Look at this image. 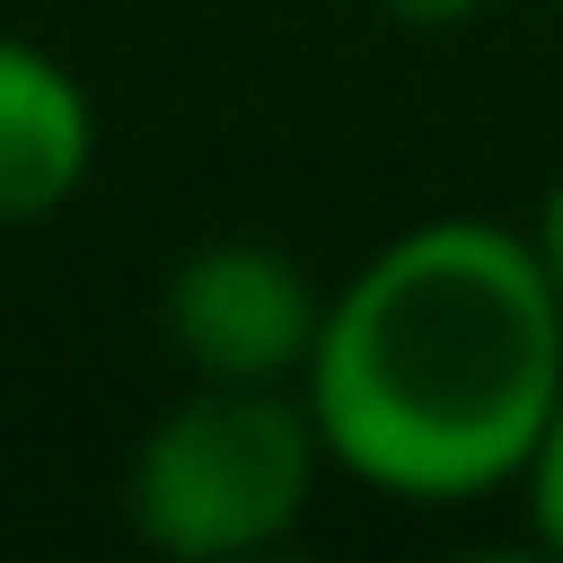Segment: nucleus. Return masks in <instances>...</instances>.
<instances>
[{"mask_svg": "<svg viewBox=\"0 0 563 563\" xmlns=\"http://www.w3.org/2000/svg\"><path fill=\"white\" fill-rule=\"evenodd\" d=\"M554 9H563V0H554Z\"/></svg>", "mask_w": 563, "mask_h": 563, "instance_id": "6e6552de", "label": "nucleus"}, {"mask_svg": "<svg viewBox=\"0 0 563 563\" xmlns=\"http://www.w3.org/2000/svg\"><path fill=\"white\" fill-rule=\"evenodd\" d=\"M325 325V282L273 238H202L158 282V334L194 378L299 387Z\"/></svg>", "mask_w": 563, "mask_h": 563, "instance_id": "7ed1b4c3", "label": "nucleus"}, {"mask_svg": "<svg viewBox=\"0 0 563 563\" xmlns=\"http://www.w3.org/2000/svg\"><path fill=\"white\" fill-rule=\"evenodd\" d=\"M325 475H334V457H325L299 387L194 378L141 431V449L123 466V519L150 554L238 563V554H273L308 519Z\"/></svg>", "mask_w": 563, "mask_h": 563, "instance_id": "f03ea898", "label": "nucleus"}, {"mask_svg": "<svg viewBox=\"0 0 563 563\" xmlns=\"http://www.w3.org/2000/svg\"><path fill=\"white\" fill-rule=\"evenodd\" d=\"M88 176H97L88 79L35 35H0V229L70 211Z\"/></svg>", "mask_w": 563, "mask_h": 563, "instance_id": "20e7f679", "label": "nucleus"}, {"mask_svg": "<svg viewBox=\"0 0 563 563\" xmlns=\"http://www.w3.org/2000/svg\"><path fill=\"white\" fill-rule=\"evenodd\" d=\"M334 475L396 510H466L519 484L563 396V308L519 220L431 211L325 282L299 369Z\"/></svg>", "mask_w": 563, "mask_h": 563, "instance_id": "f257e3e1", "label": "nucleus"}, {"mask_svg": "<svg viewBox=\"0 0 563 563\" xmlns=\"http://www.w3.org/2000/svg\"><path fill=\"white\" fill-rule=\"evenodd\" d=\"M378 18H396V26H422V35H440V26H475L493 0H369Z\"/></svg>", "mask_w": 563, "mask_h": 563, "instance_id": "0eeeda50", "label": "nucleus"}, {"mask_svg": "<svg viewBox=\"0 0 563 563\" xmlns=\"http://www.w3.org/2000/svg\"><path fill=\"white\" fill-rule=\"evenodd\" d=\"M519 510H528V537L563 563V396H554V413H545V431H537V449H528V466H519Z\"/></svg>", "mask_w": 563, "mask_h": 563, "instance_id": "39448f33", "label": "nucleus"}, {"mask_svg": "<svg viewBox=\"0 0 563 563\" xmlns=\"http://www.w3.org/2000/svg\"><path fill=\"white\" fill-rule=\"evenodd\" d=\"M519 229H528V246H537V264H545V290H554V308H563V176L537 194V211H528Z\"/></svg>", "mask_w": 563, "mask_h": 563, "instance_id": "423d86ee", "label": "nucleus"}]
</instances>
